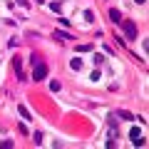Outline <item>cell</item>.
<instances>
[{
	"label": "cell",
	"instance_id": "17",
	"mask_svg": "<svg viewBox=\"0 0 149 149\" xmlns=\"http://www.w3.org/2000/svg\"><path fill=\"white\" fill-rule=\"evenodd\" d=\"M37 3H40V5H42V3H45V0H37Z\"/></svg>",
	"mask_w": 149,
	"mask_h": 149
},
{
	"label": "cell",
	"instance_id": "16",
	"mask_svg": "<svg viewBox=\"0 0 149 149\" xmlns=\"http://www.w3.org/2000/svg\"><path fill=\"white\" fill-rule=\"evenodd\" d=\"M134 3H137V5H144V3H147V0H134Z\"/></svg>",
	"mask_w": 149,
	"mask_h": 149
},
{
	"label": "cell",
	"instance_id": "4",
	"mask_svg": "<svg viewBox=\"0 0 149 149\" xmlns=\"http://www.w3.org/2000/svg\"><path fill=\"white\" fill-rule=\"evenodd\" d=\"M109 17H112V22H114V25H119V22H122V13H119L117 8H112V10H109Z\"/></svg>",
	"mask_w": 149,
	"mask_h": 149
},
{
	"label": "cell",
	"instance_id": "8",
	"mask_svg": "<svg viewBox=\"0 0 149 149\" xmlns=\"http://www.w3.org/2000/svg\"><path fill=\"white\" fill-rule=\"evenodd\" d=\"M0 147H3V149H13L15 144H13V139H3V142H0Z\"/></svg>",
	"mask_w": 149,
	"mask_h": 149
},
{
	"label": "cell",
	"instance_id": "1",
	"mask_svg": "<svg viewBox=\"0 0 149 149\" xmlns=\"http://www.w3.org/2000/svg\"><path fill=\"white\" fill-rule=\"evenodd\" d=\"M107 132H109V139L114 142V139L119 137V124H117V114H109L107 117Z\"/></svg>",
	"mask_w": 149,
	"mask_h": 149
},
{
	"label": "cell",
	"instance_id": "3",
	"mask_svg": "<svg viewBox=\"0 0 149 149\" xmlns=\"http://www.w3.org/2000/svg\"><path fill=\"white\" fill-rule=\"evenodd\" d=\"M32 77H35V80H45V77H47V65H45L42 60L35 65V72H32Z\"/></svg>",
	"mask_w": 149,
	"mask_h": 149
},
{
	"label": "cell",
	"instance_id": "7",
	"mask_svg": "<svg viewBox=\"0 0 149 149\" xmlns=\"http://www.w3.org/2000/svg\"><path fill=\"white\" fill-rule=\"evenodd\" d=\"M70 67H72V70H82V60H80V57L70 60Z\"/></svg>",
	"mask_w": 149,
	"mask_h": 149
},
{
	"label": "cell",
	"instance_id": "6",
	"mask_svg": "<svg viewBox=\"0 0 149 149\" xmlns=\"http://www.w3.org/2000/svg\"><path fill=\"white\" fill-rule=\"evenodd\" d=\"M20 117H22V119H32V114H30V109H27L25 104H20Z\"/></svg>",
	"mask_w": 149,
	"mask_h": 149
},
{
	"label": "cell",
	"instance_id": "11",
	"mask_svg": "<svg viewBox=\"0 0 149 149\" xmlns=\"http://www.w3.org/2000/svg\"><path fill=\"white\" fill-rule=\"evenodd\" d=\"M50 10H52V13H60V10H62V5H60V3H50Z\"/></svg>",
	"mask_w": 149,
	"mask_h": 149
},
{
	"label": "cell",
	"instance_id": "13",
	"mask_svg": "<svg viewBox=\"0 0 149 149\" xmlns=\"http://www.w3.org/2000/svg\"><path fill=\"white\" fill-rule=\"evenodd\" d=\"M92 50V45H80V47H77V52H90Z\"/></svg>",
	"mask_w": 149,
	"mask_h": 149
},
{
	"label": "cell",
	"instance_id": "12",
	"mask_svg": "<svg viewBox=\"0 0 149 149\" xmlns=\"http://www.w3.org/2000/svg\"><path fill=\"white\" fill-rule=\"evenodd\" d=\"M50 90H52V92H60V82L52 80V82H50Z\"/></svg>",
	"mask_w": 149,
	"mask_h": 149
},
{
	"label": "cell",
	"instance_id": "5",
	"mask_svg": "<svg viewBox=\"0 0 149 149\" xmlns=\"http://www.w3.org/2000/svg\"><path fill=\"white\" fill-rule=\"evenodd\" d=\"M52 37L57 40V42H60V40H74V37L70 35V32H60V30H55V32H52Z\"/></svg>",
	"mask_w": 149,
	"mask_h": 149
},
{
	"label": "cell",
	"instance_id": "15",
	"mask_svg": "<svg viewBox=\"0 0 149 149\" xmlns=\"http://www.w3.org/2000/svg\"><path fill=\"white\" fill-rule=\"evenodd\" d=\"M92 62H95V65H97V67H100V65H102V62H104V57H102V55H95V60H92Z\"/></svg>",
	"mask_w": 149,
	"mask_h": 149
},
{
	"label": "cell",
	"instance_id": "14",
	"mask_svg": "<svg viewBox=\"0 0 149 149\" xmlns=\"http://www.w3.org/2000/svg\"><path fill=\"white\" fill-rule=\"evenodd\" d=\"M32 137H35V144H42V132H35Z\"/></svg>",
	"mask_w": 149,
	"mask_h": 149
},
{
	"label": "cell",
	"instance_id": "10",
	"mask_svg": "<svg viewBox=\"0 0 149 149\" xmlns=\"http://www.w3.org/2000/svg\"><path fill=\"white\" fill-rule=\"evenodd\" d=\"M82 17H85L87 22H92V20H95V13H92V10H85V13H82Z\"/></svg>",
	"mask_w": 149,
	"mask_h": 149
},
{
	"label": "cell",
	"instance_id": "9",
	"mask_svg": "<svg viewBox=\"0 0 149 149\" xmlns=\"http://www.w3.org/2000/svg\"><path fill=\"white\" fill-rule=\"evenodd\" d=\"M117 117H122V119H134V117H132V114H129L127 109H119V112H117Z\"/></svg>",
	"mask_w": 149,
	"mask_h": 149
},
{
	"label": "cell",
	"instance_id": "2",
	"mask_svg": "<svg viewBox=\"0 0 149 149\" xmlns=\"http://www.w3.org/2000/svg\"><path fill=\"white\" fill-rule=\"evenodd\" d=\"M119 25H122L124 32H127V40H137V25H134L132 20H122Z\"/></svg>",
	"mask_w": 149,
	"mask_h": 149
}]
</instances>
